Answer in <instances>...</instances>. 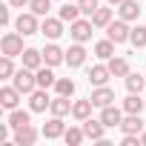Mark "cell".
Listing matches in <instances>:
<instances>
[{
	"instance_id": "8992f818",
	"label": "cell",
	"mask_w": 146,
	"mask_h": 146,
	"mask_svg": "<svg viewBox=\"0 0 146 146\" xmlns=\"http://www.w3.org/2000/svg\"><path fill=\"white\" fill-rule=\"evenodd\" d=\"M49 106H52V98L46 95V89L37 86V89L32 92V98H29V109H32V112H46Z\"/></svg>"
},
{
	"instance_id": "5b68a950",
	"label": "cell",
	"mask_w": 146,
	"mask_h": 146,
	"mask_svg": "<svg viewBox=\"0 0 146 146\" xmlns=\"http://www.w3.org/2000/svg\"><path fill=\"white\" fill-rule=\"evenodd\" d=\"M15 29H17L20 35H35V32H40L37 15H35V12H26V15H20V17L15 20Z\"/></svg>"
},
{
	"instance_id": "8fae6325",
	"label": "cell",
	"mask_w": 146,
	"mask_h": 146,
	"mask_svg": "<svg viewBox=\"0 0 146 146\" xmlns=\"http://www.w3.org/2000/svg\"><path fill=\"white\" fill-rule=\"evenodd\" d=\"M112 100H115V89H109V86H98V89L92 92V103H95L98 109L112 106Z\"/></svg>"
},
{
	"instance_id": "f1b7e54d",
	"label": "cell",
	"mask_w": 146,
	"mask_h": 146,
	"mask_svg": "<svg viewBox=\"0 0 146 146\" xmlns=\"http://www.w3.org/2000/svg\"><path fill=\"white\" fill-rule=\"evenodd\" d=\"M92 23H95L98 29H106V26L112 23V9H98V12L92 15Z\"/></svg>"
},
{
	"instance_id": "484cf974",
	"label": "cell",
	"mask_w": 146,
	"mask_h": 146,
	"mask_svg": "<svg viewBox=\"0 0 146 146\" xmlns=\"http://www.w3.org/2000/svg\"><path fill=\"white\" fill-rule=\"evenodd\" d=\"M80 15H83V12H80L78 3H66V6L60 9V20H63V23H75Z\"/></svg>"
},
{
	"instance_id": "d4e9b609",
	"label": "cell",
	"mask_w": 146,
	"mask_h": 146,
	"mask_svg": "<svg viewBox=\"0 0 146 146\" xmlns=\"http://www.w3.org/2000/svg\"><path fill=\"white\" fill-rule=\"evenodd\" d=\"M115 46H117V43L106 37V40H100V43L95 46V54H98L100 60H109V57H115Z\"/></svg>"
},
{
	"instance_id": "2e32d148",
	"label": "cell",
	"mask_w": 146,
	"mask_h": 146,
	"mask_svg": "<svg viewBox=\"0 0 146 146\" xmlns=\"http://www.w3.org/2000/svg\"><path fill=\"white\" fill-rule=\"evenodd\" d=\"M20 57H23V66H26V69H35V72L46 63V60H43V52H37V49H23Z\"/></svg>"
},
{
	"instance_id": "1f68e13d",
	"label": "cell",
	"mask_w": 146,
	"mask_h": 146,
	"mask_svg": "<svg viewBox=\"0 0 146 146\" xmlns=\"http://www.w3.org/2000/svg\"><path fill=\"white\" fill-rule=\"evenodd\" d=\"M83 137H86V132H83V129H66V135H63V140H66L69 146H80V143H83Z\"/></svg>"
},
{
	"instance_id": "e0dca14e",
	"label": "cell",
	"mask_w": 146,
	"mask_h": 146,
	"mask_svg": "<svg viewBox=\"0 0 146 146\" xmlns=\"http://www.w3.org/2000/svg\"><path fill=\"white\" fill-rule=\"evenodd\" d=\"M100 120H103V126H120L123 112H120L117 106H103V109H100Z\"/></svg>"
},
{
	"instance_id": "4fadbf2b",
	"label": "cell",
	"mask_w": 146,
	"mask_h": 146,
	"mask_svg": "<svg viewBox=\"0 0 146 146\" xmlns=\"http://www.w3.org/2000/svg\"><path fill=\"white\" fill-rule=\"evenodd\" d=\"M63 135H66V126H63V120L54 115V117L43 126V137H46V140H54V137H63Z\"/></svg>"
},
{
	"instance_id": "6da1fadb",
	"label": "cell",
	"mask_w": 146,
	"mask_h": 146,
	"mask_svg": "<svg viewBox=\"0 0 146 146\" xmlns=\"http://www.w3.org/2000/svg\"><path fill=\"white\" fill-rule=\"evenodd\" d=\"M12 86L20 92V95H32L37 89V75H35V69H17L15 72V78H12Z\"/></svg>"
},
{
	"instance_id": "e575fe53",
	"label": "cell",
	"mask_w": 146,
	"mask_h": 146,
	"mask_svg": "<svg viewBox=\"0 0 146 146\" xmlns=\"http://www.w3.org/2000/svg\"><path fill=\"white\" fill-rule=\"evenodd\" d=\"M78 6H80V12H83V15H89V17L100 9V6H98V0H78Z\"/></svg>"
},
{
	"instance_id": "83f0119b",
	"label": "cell",
	"mask_w": 146,
	"mask_h": 146,
	"mask_svg": "<svg viewBox=\"0 0 146 146\" xmlns=\"http://www.w3.org/2000/svg\"><path fill=\"white\" fill-rule=\"evenodd\" d=\"M143 86H146V78H140V75H132V72L126 75V89H129V92L140 95V92H143Z\"/></svg>"
},
{
	"instance_id": "277c9868",
	"label": "cell",
	"mask_w": 146,
	"mask_h": 146,
	"mask_svg": "<svg viewBox=\"0 0 146 146\" xmlns=\"http://www.w3.org/2000/svg\"><path fill=\"white\" fill-rule=\"evenodd\" d=\"M92 29H95V23L92 20H75V23H72V29H69V35L72 37H75V43H86L89 37H92Z\"/></svg>"
},
{
	"instance_id": "9a60e30c",
	"label": "cell",
	"mask_w": 146,
	"mask_h": 146,
	"mask_svg": "<svg viewBox=\"0 0 146 146\" xmlns=\"http://www.w3.org/2000/svg\"><path fill=\"white\" fill-rule=\"evenodd\" d=\"M117 12H120V17H123L126 23H132V20L140 17V6H137V0H123V3L117 6Z\"/></svg>"
},
{
	"instance_id": "74e56055",
	"label": "cell",
	"mask_w": 146,
	"mask_h": 146,
	"mask_svg": "<svg viewBox=\"0 0 146 146\" xmlns=\"http://www.w3.org/2000/svg\"><path fill=\"white\" fill-rule=\"evenodd\" d=\"M9 6H15V9H20V6H26V3H32V0H6Z\"/></svg>"
},
{
	"instance_id": "8d00e7d4",
	"label": "cell",
	"mask_w": 146,
	"mask_h": 146,
	"mask_svg": "<svg viewBox=\"0 0 146 146\" xmlns=\"http://www.w3.org/2000/svg\"><path fill=\"white\" fill-rule=\"evenodd\" d=\"M9 20H12V15H9V6H0V23H3V26H9Z\"/></svg>"
},
{
	"instance_id": "ac0fdd59",
	"label": "cell",
	"mask_w": 146,
	"mask_h": 146,
	"mask_svg": "<svg viewBox=\"0 0 146 146\" xmlns=\"http://www.w3.org/2000/svg\"><path fill=\"white\" fill-rule=\"evenodd\" d=\"M103 120H92V117H86L83 120V132H86V137L89 140H103Z\"/></svg>"
},
{
	"instance_id": "d6986e66",
	"label": "cell",
	"mask_w": 146,
	"mask_h": 146,
	"mask_svg": "<svg viewBox=\"0 0 146 146\" xmlns=\"http://www.w3.org/2000/svg\"><path fill=\"white\" fill-rule=\"evenodd\" d=\"M120 129H123V135H140V132H143L140 115H129L126 120H120Z\"/></svg>"
},
{
	"instance_id": "52a82bcc",
	"label": "cell",
	"mask_w": 146,
	"mask_h": 146,
	"mask_svg": "<svg viewBox=\"0 0 146 146\" xmlns=\"http://www.w3.org/2000/svg\"><path fill=\"white\" fill-rule=\"evenodd\" d=\"M35 140H37V129H35L32 123L15 129V146H32Z\"/></svg>"
},
{
	"instance_id": "ba28073f",
	"label": "cell",
	"mask_w": 146,
	"mask_h": 146,
	"mask_svg": "<svg viewBox=\"0 0 146 146\" xmlns=\"http://www.w3.org/2000/svg\"><path fill=\"white\" fill-rule=\"evenodd\" d=\"M40 32H43L49 40H57V37L63 35V20H60V17H46V20L40 23Z\"/></svg>"
},
{
	"instance_id": "d590c367",
	"label": "cell",
	"mask_w": 146,
	"mask_h": 146,
	"mask_svg": "<svg viewBox=\"0 0 146 146\" xmlns=\"http://www.w3.org/2000/svg\"><path fill=\"white\" fill-rule=\"evenodd\" d=\"M120 143H123V146H143L137 135H123V140H120Z\"/></svg>"
},
{
	"instance_id": "836d02e7",
	"label": "cell",
	"mask_w": 146,
	"mask_h": 146,
	"mask_svg": "<svg viewBox=\"0 0 146 146\" xmlns=\"http://www.w3.org/2000/svg\"><path fill=\"white\" fill-rule=\"evenodd\" d=\"M0 78H15V63L9 54H3V60H0Z\"/></svg>"
},
{
	"instance_id": "4316f807",
	"label": "cell",
	"mask_w": 146,
	"mask_h": 146,
	"mask_svg": "<svg viewBox=\"0 0 146 146\" xmlns=\"http://www.w3.org/2000/svg\"><path fill=\"white\" fill-rule=\"evenodd\" d=\"M26 123H32L29 112H23V109H12V115H9V126H12V129H20V126H26Z\"/></svg>"
},
{
	"instance_id": "7402d4cb",
	"label": "cell",
	"mask_w": 146,
	"mask_h": 146,
	"mask_svg": "<svg viewBox=\"0 0 146 146\" xmlns=\"http://www.w3.org/2000/svg\"><path fill=\"white\" fill-rule=\"evenodd\" d=\"M35 75H37V86H40V89H49V86L57 83V78L52 75V66H40Z\"/></svg>"
},
{
	"instance_id": "7c38bea8",
	"label": "cell",
	"mask_w": 146,
	"mask_h": 146,
	"mask_svg": "<svg viewBox=\"0 0 146 146\" xmlns=\"http://www.w3.org/2000/svg\"><path fill=\"white\" fill-rule=\"evenodd\" d=\"M66 63H69L72 69H78V66H83V63H86V49H83V43L69 46V52H66Z\"/></svg>"
},
{
	"instance_id": "cb8c5ba5",
	"label": "cell",
	"mask_w": 146,
	"mask_h": 146,
	"mask_svg": "<svg viewBox=\"0 0 146 146\" xmlns=\"http://www.w3.org/2000/svg\"><path fill=\"white\" fill-rule=\"evenodd\" d=\"M49 109H52V115L63 117V115H69V112H72V103H69V98H66V95H57V98L52 100V106H49Z\"/></svg>"
},
{
	"instance_id": "ab89813d",
	"label": "cell",
	"mask_w": 146,
	"mask_h": 146,
	"mask_svg": "<svg viewBox=\"0 0 146 146\" xmlns=\"http://www.w3.org/2000/svg\"><path fill=\"white\" fill-rule=\"evenodd\" d=\"M140 143H143V146H146V132H140Z\"/></svg>"
},
{
	"instance_id": "30bf717a",
	"label": "cell",
	"mask_w": 146,
	"mask_h": 146,
	"mask_svg": "<svg viewBox=\"0 0 146 146\" xmlns=\"http://www.w3.org/2000/svg\"><path fill=\"white\" fill-rule=\"evenodd\" d=\"M17 103H20V92L15 89V86H3V89H0V106H3V109H17Z\"/></svg>"
},
{
	"instance_id": "5bb4252c",
	"label": "cell",
	"mask_w": 146,
	"mask_h": 146,
	"mask_svg": "<svg viewBox=\"0 0 146 146\" xmlns=\"http://www.w3.org/2000/svg\"><path fill=\"white\" fill-rule=\"evenodd\" d=\"M109 78H112L109 66H92V69H89V83H92V86H106Z\"/></svg>"
},
{
	"instance_id": "ffe728a7",
	"label": "cell",
	"mask_w": 146,
	"mask_h": 146,
	"mask_svg": "<svg viewBox=\"0 0 146 146\" xmlns=\"http://www.w3.org/2000/svg\"><path fill=\"white\" fill-rule=\"evenodd\" d=\"M109 72H112V78H126L129 75V60L126 57H109Z\"/></svg>"
},
{
	"instance_id": "f546056e",
	"label": "cell",
	"mask_w": 146,
	"mask_h": 146,
	"mask_svg": "<svg viewBox=\"0 0 146 146\" xmlns=\"http://www.w3.org/2000/svg\"><path fill=\"white\" fill-rule=\"evenodd\" d=\"M54 89H57V95H66V98H72V95H75V80H72V78H57Z\"/></svg>"
},
{
	"instance_id": "f35d334b",
	"label": "cell",
	"mask_w": 146,
	"mask_h": 146,
	"mask_svg": "<svg viewBox=\"0 0 146 146\" xmlns=\"http://www.w3.org/2000/svg\"><path fill=\"white\" fill-rule=\"evenodd\" d=\"M106 3H109V6H120V3H123V0H106Z\"/></svg>"
},
{
	"instance_id": "44dd1931",
	"label": "cell",
	"mask_w": 146,
	"mask_h": 146,
	"mask_svg": "<svg viewBox=\"0 0 146 146\" xmlns=\"http://www.w3.org/2000/svg\"><path fill=\"white\" fill-rule=\"evenodd\" d=\"M92 98H86V100H75V103H72V115H75L78 120H86L89 115H92Z\"/></svg>"
},
{
	"instance_id": "7a4b0ae2",
	"label": "cell",
	"mask_w": 146,
	"mask_h": 146,
	"mask_svg": "<svg viewBox=\"0 0 146 146\" xmlns=\"http://www.w3.org/2000/svg\"><path fill=\"white\" fill-rule=\"evenodd\" d=\"M23 37H26V35H20V32H6L3 40H0V52L9 54V57L23 54Z\"/></svg>"
},
{
	"instance_id": "3957f363",
	"label": "cell",
	"mask_w": 146,
	"mask_h": 146,
	"mask_svg": "<svg viewBox=\"0 0 146 146\" xmlns=\"http://www.w3.org/2000/svg\"><path fill=\"white\" fill-rule=\"evenodd\" d=\"M129 35H132V29L126 26V20H123V17L106 26V37H109V40H115V43H126V40H129Z\"/></svg>"
},
{
	"instance_id": "9c48e42d",
	"label": "cell",
	"mask_w": 146,
	"mask_h": 146,
	"mask_svg": "<svg viewBox=\"0 0 146 146\" xmlns=\"http://www.w3.org/2000/svg\"><path fill=\"white\" fill-rule=\"evenodd\" d=\"M43 60H46V66H60V63H66V52L57 43H49L43 49Z\"/></svg>"
},
{
	"instance_id": "4dcf8cb0",
	"label": "cell",
	"mask_w": 146,
	"mask_h": 146,
	"mask_svg": "<svg viewBox=\"0 0 146 146\" xmlns=\"http://www.w3.org/2000/svg\"><path fill=\"white\" fill-rule=\"evenodd\" d=\"M29 9L37 15V17H49V9H52V0H32Z\"/></svg>"
},
{
	"instance_id": "d6a6232c",
	"label": "cell",
	"mask_w": 146,
	"mask_h": 146,
	"mask_svg": "<svg viewBox=\"0 0 146 146\" xmlns=\"http://www.w3.org/2000/svg\"><path fill=\"white\" fill-rule=\"evenodd\" d=\"M129 40H132V46H137V49H140V46H146V26H140V23H137V26L132 29Z\"/></svg>"
},
{
	"instance_id": "603a6c76",
	"label": "cell",
	"mask_w": 146,
	"mask_h": 146,
	"mask_svg": "<svg viewBox=\"0 0 146 146\" xmlns=\"http://www.w3.org/2000/svg\"><path fill=\"white\" fill-rule=\"evenodd\" d=\"M123 112H126V115H140V112H143V100H140V95L129 92V98L123 100Z\"/></svg>"
}]
</instances>
